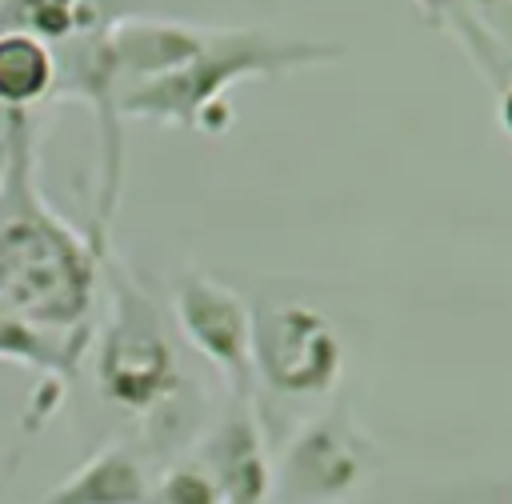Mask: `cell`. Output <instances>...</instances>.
Instances as JSON below:
<instances>
[{
	"instance_id": "6da1fadb",
	"label": "cell",
	"mask_w": 512,
	"mask_h": 504,
	"mask_svg": "<svg viewBox=\"0 0 512 504\" xmlns=\"http://www.w3.org/2000/svg\"><path fill=\"white\" fill-rule=\"evenodd\" d=\"M108 252L44 200L32 120H24L0 176V304L36 332L88 348Z\"/></svg>"
},
{
	"instance_id": "7a4b0ae2",
	"label": "cell",
	"mask_w": 512,
	"mask_h": 504,
	"mask_svg": "<svg viewBox=\"0 0 512 504\" xmlns=\"http://www.w3.org/2000/svg\"><path fill=\"white\" fill-rule=\"evenodd\" d=\"M344 44L280 36L248 24H204L200 44L164 76L120 96V120H152L168 128H192L220 136L232 128V88L256 76H284L300 68L340 64Z\"/></svg>"
},
{
	"instance_id": "3957f363",
	"label": "cell",
	"mask_w": 512,
	"mask_h": 504,
	"mask_svg": "<svg viewBox=\"0 0 512 504\" xmlns=\"http://www.w3.org/2000/svg\"><path fill=\"white\" fill-rule=\"evenodd\" d=\"M100 292L108 300L104 320L92 324V376L104 404L128 412L148 432L180 424L188 400V376L172 340V328L152 292L108 252Z\"/></svg>"
},
{
	"instance_id": "277c9868",
	"label": "cell",
	"mask_w": 512,
	"mask_h": 504,
	"mask_svg": "<svg viewBox=\"0 0 512 504\" xmlns=\"http://www.w3.org/2000/svg\"><path fill=\"white\" fill-rule=\"evenodd\" d=\"M252 372L260 396L284 404H320L344 372V340L328 312L308 300L252 304Z\"/></svg>"
},
{
	"instance_id": "5b68a950",
	"label": "cell",
	"mask_w": 512,
	"mask_h": 504,
	"mask_svg": "<svg viewBox=\"0 0 512 504\" xmlns=\"http://www.w3.org/2000/svg\"><path fill=\"white\" fill-rule=\"evenodd\" d=\"M368 476V440L348 408L300 424L272 460V496L284 504H344Z\"/></svg>"
},
{
	"instance_id": "8992f818",
	"label": "cell",
	"mask_w": 512,
	"mask_h": 504,
	"mask_svg": "<svg viewBox=\"0 0 512 504\" xmlns=\"http://www.w3.org/2000/svg\"><path fill=\"white\" fill-rule=\"evenodd\" d=\"M172 320L192 352H200L228 388V400L256 404L252 372V304L208 272H184L172 288Z\"/></svg>"
},
{
	"instance_id": "52a82bcc",
	"label": "cell",
	"mask_w": 512,
	"mask_h": 504,
	"mask_svg": "<svg viewBox=\"0 0 512 504\" xmlns=\"http://www.w3.org/2000/svg\"><path fill=\"white\" fill-rule=\"evenodd\" d=\"M200 464L212 472L224 504H268L272 500V448L264 440L260 404L228 400L224 420L204 440Z\"/></svg>"
},
{
	"instance_id": "ba28073f",
	"label": "cell",
	"mask_w": 512,
	"mask_h": 504,
	"mask_svg": "<svg viewBox=\"0 0 512 504\" xmlns=\"http://www.w3.org/2000/svg\"><path fill=\"white\" fill-rule=\"evenodd\" d=\"M412 8L468 56L492 92L512 80V0H412Z\"/></svg>"
},
{
	"instance_id": "9c48e42d",
	"label": "cell",
	"mask_w": 512,
	"mask_h": 504,
	"mask_svg": "<svg viewBox=\"0 0 512 504\" xmlns=\"http://www.w3.org/2000/svg\"><path fill=\"white\" fill-rule=\"evenodd\" d=\"M152 476L128 440L100 444L80 468H72L44 504H144Z\"/></svg>"
},
{
	"instance_id": "30bf717a",
	"label": "cell",
	"mask_w": 512,
	"mask_h": 504,
	"mask_svg": "<svg viewBox=\"0 0 512 504\" xmlns=\"http://www.w3.org/2000/svg\"><path fill=\"white\" fill-rule=\"evenodd\" d=\"M128 16L124 0H0V28L28 32L52 48H68Z\"/></svg>"
},
{
	"instance_id": "8fae6325",
	"label": "cell",
	"mask_w": 512,
	"mask_h": 504,
	"mask_svg": "<svg viewBox=\"0 0 512 504\" xmlns=\"http://www.w3.org/2000/svg\"><path fill=\"white\" fill-rule=\"evenodd\" d=\"M60 56L52 44L0 28V108L12 116H32V108L56 100Z\"/></svg>"
},
{
	"instance_id": "7c38bea8",
	"label": "cell",
	"mask_w": 512,
	"mask_h": 504,
	"mask_svg": "<svg viewBox=\"0 0 512 504\" xmlns=\"http://www.w3.org/2000/svg\"><path fill=\"white\" fill-rule=\"evenodd\" d=\"M80 356H84V348L36 332L12 308L0 304V360L20 364V368H32L40 380H68L72 368L80 364Z\"/></svg>"
},
{
	"instance_id": "4fadbf2b",
	"label": "cell",
	"mask_w": 512,
	"mask_h": 504,
	"mask_svg": "<svg viewBox=\"0 0 512 504\" xmlns=\"http://www.w3.org/2000/svg\"><path fill=\"white\" fill-rule=\"evenodd\" d=\"M144 504H224V496L200 460H180L152 480Z\"/></svg>"
},
{
	"instance_id": "5bb4252c",
	"label": "cell",
	"mask_w": 512,
	"mask_h": 504,
	"mask_svg": "<svg viewBox=\"0 0 512 504\" xmlns=\"http://www.w3.org/2000/svg\"><path fill=\"white\" fill-rule=\"evenodd\" d=\"M496 120H500V128H504V136L512 140V80L496 92Z\"/></svg>"
}]
</instances>
